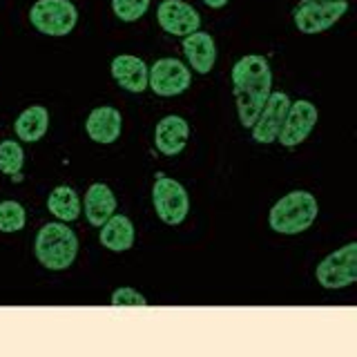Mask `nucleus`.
<instances>
[{
	"label": "nucleus",
	"mask_w": 357,
	"mask_h": 357,
	"mask_svg": "<svg viewBox=\"0 0 357 357\" xmlns=\"http://www.w3.org/2000/svg\"><path fill=\"white\" fill-rule=\"evenodd\" d=\"M273 92V70L266 56L245 54L232 65V96L241 128L250 130Z\"/></svg>",
	"instance_id": "1"
},
{
	"label": "nucleus",
	"mask_w": 357,
	"mask_h": 357,
	"mask_svg": "<svg viewBox=\"0 0 357 357\" xmlns=\"http://www.w3.org/2000/svg\"><path fill=\"white\" fill-rule=\"evenodd\" d=\"M78 243L76 232L67 226L65 221H50L36 232L33 239V255L36 261L52 273H63L72 268L78 257Z\"/></svg>",
	"instance_id": "2"
},
{
	"label": "nucleus",
	"mask_w": 357,
	"mask_h": 357,
	"mask_svg": "<svg viewBox=\"0 0 357 357\" xmlns=\"http://www.w3.org/2000/svg\"><path fill=\"white\" fill-rule=\"evenodd\" d=\"M319 215L317 197L308 190H293L284 195L268 212V226L284 237H297L306 232Z\"/></svg>",
	"instance_id": "3"
},
{
	"label": "nucleus",
	"mask_w": 357,
	"mask_h": 357,
	"mask_svg": "<svg viewBox=\"0 0 357 357\" xmlns=\"http://www.w3.org/2000/svg\"><path fill=\"white\" fill-rule=\"evenodd\" d=\"M29 22L43 36H70L78 25V9L72 0H36L29 9Z\"/></svg>",
	"instance_id": "4"
},
{
	"label": "nucleus",
	"mask_w": 357,
	"mask_h": 357,
	"mask_svg": "<svg viewBox=\"0 0 357 357\" xmlns=\"http://www.w3.org/2000/svg\"><path fill=\"white\" fill-rule=\"evenodd\" d=\"M346 11H349V0H301L293 11V22L299 33L317 36L337 25Z\"/></svg>",
	"instance_id": "5"
},
{
	"label": "nucleus",
	"mask_w": 357,
	"mask_h": 357,
	"mask_svg": "<svg viewBox=\"0 0 357 357\" xmlns=\"http://www.w3.org/2000/svg\"><path fill=\"white\" fill-rule=\"evenodd\" d=\"M152 206L165 226H181L190 212L188 190L176 178L156 172L152 185Z\"/></svg>",
	"instance_id": "6"
},
{
	"label": "nucleus",
	"mask_w": 357,
	"mask_h": 357,
	"mask_svg": "<svg viewBox=\"0 0 357 357\" xmlns=\"http://www.w3.org/2000/svg\"><path fill=\"white\" fill-rule=\"evenodd\" d=\"M315 279L326 290H344L357 282V243L349 241L326 255L315 268Z\"/></svg>",
	"instance_id": "7"
},
{
	"label": "nucleus",
	"mask_w": 357,
	"mask_h": 357,
	"mask_svg": "<svg viewBox=\"0 0 357 357\" xmlns=\"http://www.w3.org/2000/svg\"><path fill=\"white\" fill-rule=\"evenodd\" d=\"M190 83H192V70L178 59H159L150 67L148 87L156 96H181Z\"/></svg>",
	"instance_id": "8"
},
{
	"label": "nucleus",
	"mask_w": 357,
	"mask_h": 357,
	"mask_svg": "<svg viewBox=\"0 0 357 357\" xmlns=\"http://www.w3.org/2000/svg\"><path fill=\"white\" fill-rule=\"evenodd\" d=\"M317 119H319V112L312 100H306V98L295 100V103H290V107H288L284 128L279 132L277 141L290 150L299 148V145L312 134V130H315Z\"/></svg>",
	"instance_id": "9"
},
{
	"label": "nucleus",
	"mask_w": 357,
	"mask_h": 357,
	"mask_svg": "<svg viewBox=\"0 0 357 357\" xmlns=\"http://www.w3.org/2000/svg\"><path fill=\"white\" fill-rule=\"evenodd\" d=\"M290 103H293V100L288 98L286 92H271L264 109L259 112V116H257V121H255V126L250 128L255 143H261V145L277 143L279 132H282V128H284Z\"/></svg>",
	"instance_id": "10"
},
{
	"label": "nucleus",
	"mask_w": 357,
	"mask_h": 357,
	"mask_svg": "<svg viewBox=\"0 0 357 357\" xmlns=\"http://www.w3.org/2000/svg\"><path fill=\"white\" fill-rule=\"evenodd\" d=\"M156 22L167 36H190L201 29V14L185 0H163L156 9Z\"/></svg>",
	"instance_id": "11"
},
{
	"label": "nucleus",
	"mask_w": 357,
	"mask_h": 357,
	"mask_svg": "<svg viewBox=\"0 0 357 357\" xmlns=\"http://www.w3.org/2000/svg\"><path fill=\"white\" fill-rule=\"evenodd\" d=\"M112 78L116 81L121 89H126L130 94H143L148 89V74L150 67L143 59L134 54H119L109 63Z\"/></svg>",
	"instance_id": "12"
},
{
	"label": "nucleus",
	"mask_w": 357,
	"mask_h": 357,
	"mask_svg": "<svg viewBox=\"0 0 357 357\" xmlns=\"http://www.w3.org/2000/svg\"><path fill=\"white\" fill-rule=\"evenodd\" d=\"M121 132H123V116L112 105H98L85 119V134L89 137V141H94L98 145L116 143Z\"/></svg>",
	"instance_id": "13"
},
{
	"label": "nucleus",
	"mask_w": 357,
	"mask_h": 357,
	"mask_svg": "<svg viewBox=\"0 0 357 357\" xmlns=\"http://www.w3.org/2000/svg\"><path fill=\"white\" fill-rule=\"evenodd\" d=\"M190 139V123L178 114L163 116L154 128V148L163 156H176L185 150Z\"/></svg>",
	"instance_id": "14"
},
{
	"label": "nucleus",
	"mask_w": 357,
	"mask_h": 357,
	"mask_svg": "<svg viewBox=\"0 0 357 357\" xmlns=\"http://www.w3.org/2000/svg\"><path fill=\"white\" fill-rule=\"evenodd\" d=\"M181 47H183V54H185L188 67L192 72L206 76V74H210L212 70H215L217 43H215V38H212L208 31H204V29L192 31L190 36L183 38Z\"/></svg>",
	"instance_id": "15"
},
{
	"label": "nucleus",
	"mask_w": 357,
	"mask_h": 357,
	"mask_svg": "<svg viewBox=\"0 0 357 357\" xmlns=\"http://www.w3.org/2000/svg\"><path fill=\"white\" fill-rule=\"evenodd\" d=\"M116 197L114 190L105 183H92L83 197V215L89 226L100 228L103 223L116 212Z\"/></svg>",
	"instance_id": "16"
},
{
	"label": "nucleus",
	"mask_w": 357,
	"mask_h": 357,
	"mask_svg": "<svg viewBox=\"0 0 357 357\" xmlns=\"http://www.w3.org/2000/svg\"><path fill=\"white\" fill-rule=\"evenodd\" d=\"M98 230V241L109 252H126L134 245V239H137V230H134L132 219L128 215H116V212Z\"/></svg>",
	"instance_id": "17"
},
{
	"label": "nucleus",
	"mask_w": 357,
	"mask_h": 357,
	"mask_svg": "<svg viewBox=\"0 0 357 357\" xmlns=\"http://www.w3.org/2000/svg\"><path fill=\"white\" fill-rule=\"evenodd\" d=\"M50 130V112L43 105H29L14 121V132L20 143H38Z\"/></svg>",
	"instance_id": "18"
},
{
	"label": "nucleus",
	"mask_w": 357,
	"mask_h": 357,
	"mask_svg": "<svg viewBox=\"0 0 357 357\" xmlns=\"http://www.w3.org/2000/svg\"><path fill=\"white\" fill-rule=\"evenodd\" d=\"M47 210L59 221L74 223L83 212V201L72 185H56L47 197Z\"/></svg>",
	"instance_id": "19"
},
{
	"label": "nucleus",
	"mask_w": 357,
	"mask_h": 357,
	"mask_svg": "<svg viewBox=\"0 0 357 357\" xmlns=\"http://www.w3.org/2000/svg\"><path fill=\"white\" fill-rule=\"evenodd\" d=\"M22 165H25V150L18 141L0 143V172L11 176L14 181H22Z\"/></svg>",
	"instance_id": "20"
},
{
	"label": "nucleus",
	"mask_w": 357,
	"mask_h": 357,
	"mask_svg": "<svg viewBox=\"0 0 357 357\" xmlns=\"http://www.w3.org/2000/svg\"><path fill=\"white\" fill-rule=\"evenodd\" d=\"M27 226V210L18 201H0V232L14 234Z\"/></svg>",
	"instance_id": "21"
},
{
	"label": "nucleus",
	"mask_w": 357,
	"mask_h": 357,
	"mask_svg": "<svg viewBox=\"0 0 357 357\" xmlns=\"http://www.w3.org/2000/svg\"><path fill=\"white\" fill-rule=\"evenodd\" d=\"M152 0H112V11L123 22H137L148 14Z\"/></svg>",
	"instance_id": "22"
},
{
	"label": "nucleus",
	"mask_w": 357,
	"mask_h": 357,
	"mask_svg": "<svg viewBox=\"0 0 357 357\" xmlns=\"http://www.w3.org/2000/svg\"><path fill=\"white\" fill-rule=\"evenodd\" d=\"M112 306H148V299L132 286H121L109 295Z\"/></svg>",
	"instance_id": "23"
},
{
	"label": "nucleus",
	"mask_w": 357,
	"mask_h": 357,
	"mask_svg": "<svg viewBox=\"0 0 357 357\" xmlns=\"http://www.w3.org/2000/svg\"><path fill=\"white\" fill-rule=\"evenodd\" d=\"M204 3H206L210 9H223V7H226V5L230 3V0H204Z\"/></svg>",
	"instance_id": "24"
}]
</instances>
